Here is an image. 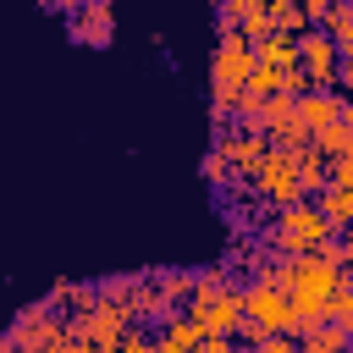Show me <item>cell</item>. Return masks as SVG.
Segmentation results:
<instances>
[{"label":"cell","instance_id":"obj_1","mask_svg":"<svg viewBox=\"0 0 353 353\" xmlns=\"http://www.w3.org/2000/svg\"><path fill=\"white\" fill-rule=\"evenodd\" d=\"M325 237H336V226L325 221V210H320L314 199H298V204L276 210V215H270V226L259 232V243H265V248H276V254H287V259L314 254Z\"/></svg>","mask_w":353,"mask_h":353},{"label":"cell","instance_id":"obj_2","mask_svg":"<svg viewBox=\"0 0 353 353\" xmlns=\"http://www.w3.org/2000/svg\"><path fill=\"white\" fill-rule=\"evenodd\" d=\"M248 182H254V199H259V204H270V210H287V204L309 199V193H303V176H298V160H292L287 149H276V143H270L265 165H259Z\"/></svg>","mask_w":353,"mask_h":353},{"label":"cell","instance_id":"obj_3","mask_svg":"<svg viewBox=\"0 0 353 353\" xmlns=\"http://www.w3.org/2000/svg\"><path fill=\"white\" fill-rule=\"evenodd\" d=\"M254 39L243 33H215V55H210V88H243L254 72Z\"/></svg>","mask_w":353,"mask_h":353},{"label":"cell","instance_id":"obj_4","mask_svg":"<svg viewBox=\"0 0 353 353\" xmlns=\"http://www.w3.org/2000/svg\"><path fill=\"white\" fill-rule=\"evenodd\" d=\"M188 314L199 320L204 336H232L243 325V287H221V292H193Z\"/></svg>","mask_w":353,"mask_h":353},{"label":"cell","instance_id":"obj_5","mask_svg":"<svg viewBox=\"0 0 353 353\" xmlns=\"http://www.w3.org/2000/svg\"><path fill=\"white\" fill-rule=\"evenodd\" d=\"M243 314H254L265 331H287L298 336V309L281 287H265V281H243Z\"/></svg>","mask_w":353,"mask_h":353},{"label":"cell","instance_id":"obj_6","mask_svg":"<svg viewBox=\"0 0 353 353\" xmlns=\"http://www.w3.org/2000/svg\"><path fill=\"white\" fill-rule=\"evenodd\" d=\"M298 66L314 77V88H336L342 50L331 44V33H325V28H309V33H298Z\"/></svg>","mask_w":353,"mask_h":353},{"label":"cell","instance_id":"obj_7","mask_svg":"<svg viewBox=\"0 0 353 353\" xmlns=\"http://www.w3.org/2000/svg\"><path fill=\"white\" fill-rule=\"evenodd\" d=\"M66 28H72L77 44L110 50V39H116V11H110V0H94V6H77V11L66 17Z\"/></svg>","mask_w":353,"mask_h":353},{"label":"cell","instance_id":"obj_8","mask_svg":"<svg viewBox=\"0 0 353 353\" xmlns=\"http://www.w3.org/2000/svg\"><path fill=\"white\" fill-rule=\"evenodd\" d=\"M215 149L232 160V171L254 176V171L265 165V154H270V138H259V132H243V127H226V132H215Z\"/></svg>","mask_w":353,"mask_h":353},{"label":"cell","instance_id":"obj_9","mask_svg":"<svg viewBox=\"0 0 353 353\" xmlns=\"http://www.w3.org/2000/svg\"><path fill=\"white\" fill-rule=\"evenodd\" d=\"M298 121L309 127V138L325 132V127H336L342 121V88H309V94H298Z\"/></svg>","mask_w":353,"mask_h":353},{"label":"cell","instance_id":"obj_10","mask_svg":"<svg viewBox=\"0 0 353 353\" xmlns=\"http://www.w3.org/2000/svg\"><path fill=\"white\" fill-rule=\"evenodd\" d=\"M149 276H154V287L165 292L171 309H188L193 292H199V270H149Z\"/></svg>","mask_w":353,"mask_h":353},{"label":"cell","instance_id":"obj_11","mask_svg":"<svg viewBox=\"0 0 353 353\" xmlns=\"http://www.w3.org/2000/svg\"><path fill=\"white\" fill-rule=\"evenodd\" d=\"M298 347H303V353H347V347H353V336H347L342 325H331V320H325V325L303 331V336H298Z\"/></svg>","mask_w":353,"mask_h":353},{"label":"cell","instance_id":"obj_12","mask_svg":"<svg viewBox=\"0 0 353 353\" xmlns=\"http://www.w3.org/2000/svg\"><path fill=\"white\" fill-rule=\"evenodd\" d=\"M314 204L325 210V221H331L336 232H353V188H336V182H331V188H325Z\"/></svg>","mask_w":353,"mask_h":353},{"label":"cell","instance_id":"obj_13","mask_svg":"<svg viewBox=\"0 0 353 353\" xmlns=\"http://www.w3.org/2000/svg\"><path fill=\"white\" fill-rule=\"evenodd\" d=\"M254 55H259L265 66H298V39H292V33H265V39L254 44Z\"/></svg>","mask_w":353,"mask_h":353},{"label":"cell","instance_id":"obj_14","mask_svg":"<svg viewBox=\"0 0 353 353\" xmlns=\"http://www.w3.org/2000/svg\"><path fill=\"white\" fill-rule=\"evenodd\" d=\"M320 28L331 33V44H336L342 55H353V6H347V0H336V6H331V17H325Z\"/></svg>","mask_w":353,"mask_h":353},{"label":"cell","instance_id":"obj_15","mask_svg":"<svg viewBox=\"0 0 353 353\" xmlns=\"http://www.w3.org/2000/svg\"><path fill=\"white\" fill-rule=\"evenodd\" d=\"M270 28L298 39V33H309V17H303V6H298V0H270Z\"/></svg>","mask_w":353,"mask_h":353},{"label":"cell","instance_id":"obj_16","mask_svg":"<svg viewBox=\"0 0 353 353\" xmlns=\"http://www.w3.org/2000/svg\"><path fill=\"white\" fill-rule=\"evenodd\" d=\"M314 149H320L325 160H336V154H353V127H347V121H336V127L314 132Z\"/></svg>","mask_w":353,"mask_h":353},{"label":"cell","instance_id":"obj_17","mask_svg":"<svg viewBox=\"0 0 353 353\" xmlns=\"http://www.w3.org/2000/svg\"><path fill=\"white\" fill-rule=\"evenodd\" d=\"M265 336H270V331H265V325H259L254 314H243V325L232 331V342H237V353H254V347H259Z\"/></svg>","mask_w":353,"mask_h":353},{"label":"cell","instance_id":"obj_18","mask_svg":"<svg viewBox=\"0 0 353 353\" xmlns=\"http://www.w3.org/2000/svg\"><path fill=\"white\" fill-rule=\"evenodd\" d=\"M265 33H276V28H270V6H254V11L243 17V39H254V44H259Z\"/></svg>","mask_w":353,"mask_h":353},{"label":"cell","instance_id":"obj_19","mask_svg":"<svg viewBox=\"0 0 353 353\" xmlns=\"http://www.w3.org/2000/svg\"><path fill=\"white\" fill-rule=\"evenodd\" d=\"M121 353H154V325H127Z\"/></svg>","mask_w":353,"mask_h":353},{"label":"cell","instance_id":"obj_20","mask_svg":"<svg viewBox=\"0 0 353 353\" xmlns=\"http://www.w3.org/2000/svg\"><path fill=\"white\" fill-rule=\"evenodd\" d=\"M254 353H298V336H287V331H270Z\"/></svg>","mask_w":353,"mask_h":353},{"label":"cell","instance_id":"obj_21","mask_svg":"<svg viewBox=\"0 0 353 353\" xmlns=\"http://www.w3.org/2000/svg\"><path fill=\"white\" fill-rule=\"evenodd\" d=\"M188 353H237V342H232V336H199Z\"/></svg>","mask_w":353,"mask_h":353},{"label":"cell","instance_id":"obj_22","mask_svg":"<svg viewBox=\"0 0 353 353\" xmlns=\"http://www.w3.org/2000/svg\"><path fill=\"white\" fill-rule=\"evenodd\" d=\"M331 182L336 188H353V154H336L331 160Z\"/></svg>","mask_w":353,"mask_h":353},{"label":"cell","instance_id":"obj_23","mask_svg":"<svg viewBox=\"0 0 353 353\" xmlns=\"http://www.w3.org/2000/svg\"><path fill=\"white\" fill-rule=\"evenodd\" d=\"M298 6H303V17H309V28H320V22L331 17V6H336V0H298Z\"/></svg>","mask_w":353,"mask_h":353},{"label":"cell","instance_id":"obj_24","mask_svg":"<svg viewBox=\"0 0 353 353\" xmlns=\"http://www.w3.org/2000/svg\"><path fill=\"white\" fill-rule=\"evenodd\" d=\"M336 88H353V61L342 55V66H336Z\"/></svg>","mask_w":353,"mask_h":353},{"label":"cell","instance_id":"obj_25","mask_svg":"<svg viewBox=\"0 0 353 353\" xmlns=\"http://www.w3.org/2000/svg\"><path fill=\"white\" fill-rule=\"evenodd\" d=\"M154 353H182V347H176V342H171L165 331H154Z\"/></svg>","mask_w":353,"mask_h":353},{"label":"cell","instance_id":"obj_26","mask_svg":"<svg viewBox=\"0 0 353 353\" xmlns=\"http://www.w3.org/2000/svg\"><path fill=\"white\" fill-rule=\"evenodd\" d=\"M0 353H22V342H17V331H0Z\"/></svg>","mask_w":353,"mask_h":353},{"label":"cell","instance_id":"obj_27","mask_svg":"<svg viewBox=\"0 0 353 353\" xmlns=\"http://www.w3.org/2000/svg\"><path fill=\"white\" fill-rule=\"evenodd\" d=\"M39 6H50V11H61V17H72V11H77V0H39Z\"/></svg>","mask_w":353,"mask_h":353},{"label":"cell","instance_id":"obj_28","mask_svg":"<svg viewBox=\"0 0 353 353\" xmlns=\"http://www.w3.org/2000/svg\"><path fill=\"white\" fill-rule=\"evenodd\" d=\"M342 121L353 127V94H342Z\"/></svg>","mask_w":353,"mask_h":353},{"label":"cell","instance_id":"obj_29","mask_svg":"<svg viewBox=\"0 0 353 353\" xmlns=\"http://www.w3.org/2000/svg\"><path fill=\"white\" fill-rule=\"evenodd\" d=\"M342 292H347V298H353V287H342Z\"/></svg>","mask_w":353,"mask_h":353},{"label":"cell","instance_id":"obj_30","mask_svg":"<svg viewBox=\"0 0 353 353\" xmlns=\"http://www.w3.org/2000/svg\"><path fill=\"white\" fill-rule=\"evenodd\" d=\"M298 353H303V347H298Z\"/></svg>","mask_w":353,"mask_h":353},{"label":"cell","instance_id":"obj_31","mask_svg":"<svg viewBox=\"0 0 353 353\" xmlns=\"http://www.w3.org/2000/svg\"><path fill=\"white\" fill-rule=\"evenodd\" d=\"M347 61H353V55H347Z\"/></svg>","mask_w":353,"mask_h":353},{"label":"cell","instance_id":"obj_32","mask_svg":"<svg viewBox=\"0 0 353 353\" xmlns=\"http://www.w3.org/2000/svg\"><path fill=\"white\" fill-rule=\"evenodd\" d=\"M215 6H221V0H215Z\"/></svg>","mask_w":353,"mask_h":353}]
</instances>
